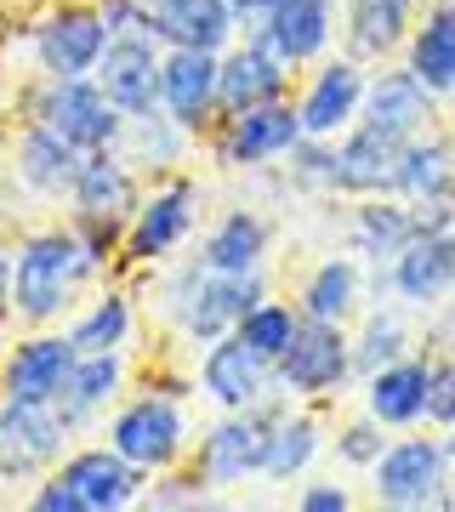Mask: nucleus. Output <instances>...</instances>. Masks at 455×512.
<instances>
[{
  "label": "nucleus",
  "mask_w": 455,
  "mask_h": 512,
  "mask_svg": "<svg viewBox=\"0 0 455 512\" xmlns=\"http://www.w3.org/2000/svg\"><path fill=\"white\" fill-rule=\"evenodd\" d=\"M291 404L285 387H273L268 399H256L251 410H222L211 427L194 444V473L211 484V490H234V484H251L262 473V444H268V421Z\"/></svg>",
  "instance_id": "20e7f679"
},
{
  "label": "nucleus",
  "mask_w": 455,
  "mask_h": 512,
  "mask_svg": "<svg viewBox=\"0 0 455 512\" xmlns=\"http://www.w3.org/2000/svg\"><path fill=\"white\" fill-rule=\"evenodd\" d=\"M359 126H370V131H382V137H393V143H404V137L438 126V97L427 92L404 63H387V69L364 74Z\"/></svg>",
  "instance_id": "4468645a"
},
{
  "label": "nucleus",
  "mask_w": 455,
  "mask_h": 512,
  "mask_svg": "<svg viewBox=\"0 0 455 512\" xmlns=\"http://www.w3.org/2000/svg\"><path fill=\"white\" fill-rule=\"evenodd\" d=\"M364 296H370V279H364L359 256H325V262H313L308 279H302L296 313H302V319H325V325H347V319L364 308Z\"/></svg>",
  "instance_id": "c756f323"
},
{
  "label": "nucleus",
  "mask_w": 455,
  "mask_h": 512,
  "mask_svg": "<svg viewBox=\"0 0 455 512\" xmlns=\"http://www.w3.org/2000/svg\"><path fill=\"white\" fill-rule=\"evenodd\" d=\"M74 427L57 416V404L40 399H0V484L46 478L69 456Z\"/></svg>",
  "instance_id": "1a4fd4ad"
},
{
  "label": "nucleus",
  "mask_w": 455,
  "mask_h": 512,
  "mask_svg": "<svg viewBox=\"0 0 455 512\" xmlns=\"http://www.w3.org/2000/svg\"><path fill=\"white\" fill-rule=\"evenodd\" d=\"M103 46H109V18L97 0H57L29 23V52H35L40 74H52V80L91 74Z\"/></svg>",
  "instance_id": "6e6552de"
},
{
  "label": "nucleus",
  "mask_w": 455,
  "mask_h": 512,
  "mask_svg": "<svg viewBox=\"0 0 455 512\" xmlns=\"http://www.w3.org/2000/svg\"><path fill=\"white\" fill-rule=\"evenodd\" d=\"M268 268H256V274H211L200 256L177 268V274L165 279V296L160 308L165 319L182 330V336H194V342H211L222 330L239 325V313L251 308L256 296H268Z\"/></svg>",
  "instance_id": "7ed1b4c3"
},
{
  "label": "nucleus",
  "mask_w": 455,
  "mask_h": 512,
  "mask_svg": "<svg viewBox=\"0 0 455 512\" xmlns=\"http://www.w3.org/2000/svg\"><path fill=\"white\" fill-rule=\"evenodd\" d=\"M399 57H404V69L416 74L438 103L450 97V86H455V6H450V0L421 6Z\"/></svg>",
  "instance_id": "cd10ccee"
},
{
  "label": "nucleus",
  "mask_w": 455,
  "mask_h": 512,
  "mask_svg": "<svg viewBox=\"0 0 455 512\" xmlns=\"http://www.w3.org/2000/svg\"><path fill=\"white\" fill-rule=\"evenodd\" d=\"M319 450H325V421L313 416V410L285 404V410L268 421L262 473H256V478H268V484H291V478H302L313 461H319Z\"/></svg>",
  "instance_id": "473e14b6"
},
{
  "label": "nucleus",
  "mask_w": 455,
  "mask_h": 512,
  "mask_svg": "<svg viewBox=\"0 0 455 512\" xmlns=\"http://www.w3.org/2000/svg\"><path fill=\"white\" fill-rule=\"evenodd\" d=\"M370 473V501L387 512H450L455 490H450V461H444V439L404 427L399 439L382 444V456L364 467Z\"/></svg>",
  "instance_id": "f03ea898"
},
{
  "label": "nucleus",
  "mask_w": 455,
  "mask_h": 512,
  "mask_svg": "<svg viewBox=\"0 0 455 512\" xmlns=\"http://www.w3.org/2000/svg\"><path fill=\"white\" fill-rule=\"evenodd\" d=\"M444 188H455V137L438 131V126L404 137L399 154H393L387 194H393V200H433Z\"/></svg>",
  "instance_id": "c85d7f7f"
},
{
  "label": "nucleus",
  "mask_w": 455,
  "mask_h": 512,
  "mask_svg": "<svg viewBox=\"0 0 455 512\" xmlns=\"http://www.w3.org/2000/svg\"><path fill=\"white\" fill-rule=\"evenodd\" d=\"M245 35L285 57L291 69H308L336 46V6L330 0H273L256 23H239Z\"/></svg>",
  "instance_id": "a211bd4d"
},
{
  "label": "nucleus",
  "mask_w": 455,
  "mask_h": 512,
  "mask_svg": "<svg viewBox=\"0 0 455 512\" xmlns=\"http://www.w3.org/2000/svg\"><path fill=\"white\" fill-rule=\"evenodd\" d=\"M273 382L291 399H325L353 387V353H347V325H325V319H302L291 336V348L273 359Z\"/></svg>",
  "instance_id": "f8f14e48"
},
{
  "label": "nucleus",
  "mask_w": 455,
  "mask_h": 512,
  "mask_svg": "<svg viewBox=\"0 0 455 512\" xmlns=\"http://www.w3.org/2000/svg\"><path fill=\"white\" fill-rule=\"evenodd\" d=\"M194 382H200V393L217 404V410H251L256 399H268L273 387H279L273 382V365L262 359V353L245 348L234 330H222V336L205 342Z\"/></svg>",
  "instance_id": "6ab92c4d"
},
{
  "label": "nucleus",
  "mask_w": 455,
  "mask_h": 512,
  "mask_svg": "<svg viewBox=\"0 0 455 512\" xmlns=\"http://www.w3.org/2000/svg\"><path fill=\"white\" fill-rule=\"evenodd\" d=\"M370 296H393L404 308H438L455 296V228L416 234L410 245L387 256L382 268H370Z\"/></svg>",
  "instance_id": "0eeeda50"
},
{
  "label": "nucleus",
  "mask_w": 455,
  "mask_h": 512,
  "mask_svg": "<svg viewBox=\"0 0 455 512\" xmlns=\"http://www.w3.org/2000/svg\"><path fill=\"white\" fill-rule=\"evenodd\" d=\"M148 35L160 46H194V52H222L239 35V18L228 0H148Z\"/></svg>",
  "instance_id": "393cba45"
},
{
  "label": "nucleus",
  "mask_w": 455,
  "mask_h": 512,
  "mask_svg": "<svg viewBox=\"0 0 455 512\" xmlns=\"http://www.w3.org/2000/svg\"><path fill=\"white\" fill-rule=\"evenodd\" d=\"M296 325H302V313H296V302L291 296H256L251 308L239 313V325H234V336L245 342L251 353H262V359H279V353L291 348V336H296Z\"/></svg>",
  "instance_id": "4c0bfd02"
},
{
  "label": "nucleus",
  "mask_w": 455,
  "mask_h": 512,
  "mask_svg": "<svg viewBox=\"0 0 455 512\" xmlns=\"http://www.w3.org/2000/svg\"><path fill=\"white\" fill-rule=\"evenodd\" d=\"M279 165L296 194H336V137H302Z\"/></svg>",
  "instance_id": "58836bf2"
},
{
  "label": "nucleus",
  "mask_w": 455,
  "mask_h": 512,
  "mask_svg": "<svg viewBox=\"0 0 455 512\" xmlns=\"http://www.w3.org/2000/svg\"><path fill=\"white\" fill-rule=\"evenodd\" d=\"M438 439H444V461H450V473H455V427L450 433H438Z\"/></svg>",
  "instance_id": "de8ad7c7"
},
{
  "label": "nucleus",
  "mask_w": 455,
  "mask_h": 512,
  "mask_svg": "<svg viewBox=\"0 0 455 512\" xmlns=\"http://www.w3.org/2000/svg\"><path fill=\"white\" fill-rule=\"evenodd\" d=\"M29 507H35V512H86V507H80V495H74L57 473H52V478H35V495H29Z\"/></svg>",
  "instance_id": "c03bdc74"
},
{
  "label": "nucleus",
  "mask_w": 455,
  "mask_h": 512,
  "mask_svg": "<svg viewBox=\"0 0 455 512\" xmlns=\"http://www.w3.org/2000/svg\"><path fill=\"white\" fill-rule=\"evenodd\" d=\"M160 114L177 120L188 137L222 120L217 103V52H194V46H165L160 52Z\"/></svg>",
  "instance_id": "ddd939ff"
},
{
  "label": "nucleus",
  "mask_w": 455,
  "mask_h": 512,
  "mask_svg": "<svg viewBox=\"0 0 455 512\" xmlns=\"http://www.w3.org/2000/svg\"><path fill=\"white\" fill-rule=\"evenodd\" d=\"M80 348L69 342V330H52L40 325L29 330L18 348L0 353V399H40V404H57L63 382H69Z\"/></svg>",
  "instance_id": "2eb2a0df"
},
{
  "label": "nucleus",
  "mask_w": 455,
  "mask_h": 512,
  "mask_svg": "<svg viewBox=\"0 0 455 512\" xmlns=\"http://www.w3.org/2000/svg\"><path fill=\"white\" fill-rule=\"evenodd\" d=\"M291 92V63L262 46L256 35L239 29L228 46L217 52V103L222 114H239V109H256V103H273V97Z\"/></svg>",
  "instance_id": "dca6fc26"
},
{
  "label": "nucleus",
  "mask_w": 455,
  "mask_h": 512,
  "mask_svg": "<svg viewBox=\"0 0 455 512\" xmlns=\"http://www.w3.org/2000/svg\"><path fill=\"white\" fill-rule=\"evenodd\" d=\"M421 348L416 342V308H404V302H370L359 319V330L347 336V353H353V382H364L370 370L393 365L399 353Z\"/></svg>",
  "instance_id": "2f4dec72"
},
{
  "label": "nucleus",
  "mask_w": 455,
  "mask_h": 512,
  "mask_svg": "<svg viewBox=\"0 0 455 512\" xmlns=\"http://www.w3.org/2000/svg\"><path fill=\"white\" fill-rule=\"evenodd\" d=\"M308 80L302 92L291 97L296 120H302V137H336L359 120V97H364V63L353 57H319L308 63Z\"/></svg>",
  "instance_id": "aec40b11"
},
{
  "label": "nucleus",
  "mask_w": 455,
  "mask_h": 512,
  "mask_svg": "<svg viewBox=\"0 0 455 512\" xmlns=\"http://www.w3.org/2000/svg\"><path fill=\"white\" fill-rule=\"evenodd\" d=\"M160 52L165 46L154 35H109V46L97 57L91 80L103 86V97H109L126 120L131 114L160 109Z\"/></svg>",
  "instance_id": "f3484780"
},
{
  "label": "nucleus",
  "mask_w": 455,
  "mask_h": 512,
  "mask_svg": "<svg viewBox=\"0 0 455 512\" xmlns=\"http://www.w3.org/2000/svg\"><path fill=\"white\" fill-rule=\"evenodd\" d=\"M444 103H450V109H455V86H450V97H444Z\"/></svg>",
  "instance_id": "09e8293b"
},
{
  "label": "nucleus",
  "mask_w": 455,
  "mask_h": 512,
  "mask_svg": "<svg viewBox=\"0 0 455 512\" xmlns=\"http://www.w3.org/2000/svg\"><path fill=\"white\" fill-rule=\"evenodd\" d=\"M69 205L86 211V217H131V205H137V171L114 148L80 154V171H74V183H69Z\"/></svg>",
  "instance_id": "f704fd0d"
},
{
  "label": "nucleus",
  "mask_w": 455,
  "mask_h": 512,
  "mask_svg": "<svg viewBox=\"0 0 455 512\" xmlns=\"http://www.w3.org/2000/svg\"><path fill=\"white\" fill-rule=\"evenodd\" d=\"M194 217H200V183L188 171L182 177L171 171L154 194H143L131 205L126 234H120V256L126 262H165L182 239L194 234Z\"/></svg>",
  "instance_id": "9b49d317"
},
{
  "label": "nucleus",
  "mask_w": 455,
  "mask_h": 512,
  "mask_svg": "<svg viewBox=\"0 0 455 512\" xmlns=\"http://www.w3.org/2000/svg\"><path fill=\"white\" fill-rule=\"evenodd\" d=\"M188 131L177 126V120H165L160 109H148V114H131L126 126H120V137H114V154L143 177V171H177L182 165V154H188Z\"/></svg>",
  "instance_id": "c9c22d12"
},
{
  "label": "nucleus",
  "mask_w": 455,
  "mask_h": 512,
  "mask_svg": "<svg viewBox=\"0 0 455 512\" xmlns=\"http://www.w3.org/2000/svg\"><path fill=\"white\" fill-rule=\"evenodd\" d=\"M421 0H342V57L353 63H393L410 40Z\"/></svg>",
  "instance_id": "b1692460"
},
{
  "label": "nucleus",
  "mask_w": 455,
  "mask_h": 512,
  "mask_svg": "<svg viewBox=\"0 0 455 512\" xmlns=\"http://www.w3.org/2000/svg\"><path fill=\"white\" fill-rule=\"evenodd\" d=\"M228 6H234V18H239V23H256V18H262V12L273 6V0H228Z\"/></svg>",
  "instance_id": "49530a36"
},
{
  "label": "nucleus",
  "mask_w": 455,
  "mask_h": 512,
  "mask_svg": "<svg viewBox=\"0 0 455 512\" xmlns=\"http://www.w3.org/2000/svg\"><path fill=\"white\" fill-rule=\"evenodd\" d=\"M154 478V473H148ZM143 501L160 512H177V507H217V495H211V484H205L200 473H171L165 467L154 484H143Z\"/></svg>",
  "instance_id": "ea45409f"
},
{
  "label": "nucleus",
  "mask_w": 455,
  "mask_h": 512,
  "mask_svg": "<svg viewBox=\"0 0 455 512\" xmlns=\"http://www.w3.org/2000/svg\"><path fill=\"white\" fill-rule=\"evenodd\" d=\"M427 382H433V353L410 348L399 353L393 365L370 370L364 376V416L382 421L387 433H404V427H427Z\"/></svg>",
  "instance_id": "4be33fe9"
},
{
  "label": "nucleus",
  "mask_w": 455,
  "mask_h": 512,
  "mask_svg": "<svg viewBox=\"0 0 455 512\" xmlns=\"http://www.w3.org/2000/svg\"><path fill=\"white\" fill-rule=\"evenodd\" d=\"M268 251H273V222L251 205H228L211 234L200 239V262L211 274H256L268 268Z\"/></svg>",
  "instance_id": "a878e982"
},
{
  "label": "nucleus",
  "mask_w": 455,
  "mask_h": 512,
  "mask_svg": "<svg viewBox=\"0 0 455 512\" xmlns=\"http://www.w3.org/2000/svg\"><path fill=\"white\" fill-rule=\"evenodd\" d=\"M427 427L450 433L455 427V353L433 359V382H427Z\"/></svg>",
  "instance_id": "79ce46f5"
},
{
  "label": "nucleus",
  "mask_w": 455,
  "mask_h": 512,
  "mask_svg": "<svg viewBox=\"0 0 455 512\" xmlns=\"http://www.w3.org/2000/svg\"><path fill=\"white\" fill-rule=\"evenodd\" d=\"M109 262L91 256V245L74 234V222L63 228H29L12 251V313H18L29 330L52 325L80 302L91 279L103 274Z\"/></svg>",
  "instance_id": "f257e3e1"
},
{
  "label": "nucleus",
  "mask_w": 455,
  "mask_h": 512,
  "mask_svg": "<svg viewBox=\"0 0 455 512\" xmlns=\"http://www.w3.org/2000/svg\"><path fill=\"white\" fill-rule=\"evenodd\" d=\"M12 313V251L0 245V319Z\"/></svg>",
  "instance_id": "a18cd8bd"
},
{
  "label": "nucleus",
  "mask_w": 455,
  "mask_h": 512,
  "mask_svg": "<svg viewBox=\"0 0 455 512\" xmlns=\"http://www.w3.org/2000/svg\"><path fill=\"white\" fill-rule=\"evenodd\" d=\"M131 365H126V348H109V353H80L69 370V382L57 393V416L69 421L74 433L86 427L91 416H103L114 399H120V387H126Z\"/></svg>",
  "instance_id": "7c9ffc66"
},
{
  "label": "nucleus",
  "mask_w": 455,
  "mask_h": 512,
  "mask_svg": "<svg viewBox=\"0 0 455 512\" xmlns=\"http://www.w3.org/2000/svg\"><path fill=\"white\" fill-rule=\"evenodd\" d=\"M109 444L137 473H165L188 450V410H182L177 393H137L114 410Z\"/></svg>",
  "instance_id": "423d86ee"
},
{
  "label": "nucleus",
  "mask_w": 455,
  "mask_h": 512,
  "mask_svg": "<svg viewBox=\"0 0 455 512\" xmlns=\"http://www.w3.org/2000/svg\"><path fill=\"white\" fill-rule=\"evenodd\" d=\"M393 154L399 143L382 137L370 126H353L336 131V194L342 200H359V194H387V177H393Z\"/></svg>",
  "instance_id": "72a5a7b5"
},
{
  "label": "nucleus",
  "mask_w": 455,
  "mask_h": 512,
  "mask_svg": "<svg viewBox=\"0 0 455 512\" xmlns=\"http://www.w3.org/2000/svg\"><path fill=\"white\" fill-rule=\"evenodd\" d=\"M382 444H387V427L382 421H370V416H353L342 427V433H336V439H330V450H336V461H342V467H370V461L382 456Z\"/></svg>",
  "instance_id": "a19ab883"
},
{
  "label": "nucleus",
  "mask_w": 455,
  "mask_h": 512,
  "mask_svg": "<svg viewBox=\"0 0 455 512\" xmlns=\"http://www.w3.org/2000/svg\"><path fill=\"white\" fill-rule=\"evenodd\" d=\"M330 6H336V0H330Z\"/></svg>",
  "instance_id": "603ef678"
},
{
  "label": "nucleus",
  "mask_w": 455,
  "mask_h": 512,
  "mask_svg": "<svg viewBox=\"0 0 455 512\" xmlns=\"http://www.w3.org/2000/svg\"><path fill=\"white\" fill-rule=\"evenodd\" d=\"M131 330H137V308H131V296L126 291H109V296H97V302H86V308L74 313L69 342L80 353H109V348H126Z\"/></svg>",
  "instance_id": "e433bc0d"
},
{
  "label": "nucleus",
  "mask_w": 455,
  "mask_h": 512,
  "mask_svg": "<svg viewBox=\"0 0 455 512\" xmlns=\"http://www.w3.org/2000/svg\"><path fill=\"white\" fill-rule=\"evenodd\" d=\"M205 143H211L217 165L262 171V165H279L296 143H302V120H296L291 97H273V103H256V109L222 114L217 126L205 131Z\"/></svg>",
  "instance_id": "9d476101"
},
{
  "label": "nucleus",
  "mask_w": 455,
  "mask_h": 512,
  "mask_svg": "<svg viewBox=\"0 0 455 512\" xmlns=\"http://www.w3.org/2000/svg\"><path fill=\"white\" fill-rule=\"evenodd\" d=\"M0 353H6V336H0Z\"/></svg>",
  "instance_id": "8fccbe9b"
},
{
  "label": "nucleus",
  "mask_w": 455,
  "mask_h": 512,
  "mask_svg": "<svg viewBox=\"0 0 455 512\" xmlns=\"http://www.w3.org/2000/svg\"><path fill=\"white\" fill-rule=\"evenodd\" d=\"M29 120L52 126L57 137L74 143L80 154L114 148V137L126 126V114L103 97V86H97L91 74H69V80H52V74H46L35 92H29Z\"/></svg>",
  "instance_id": "39448f33"
},
{
  "label": "nucleus",
  "mask_w": 455,
  "mask_h": 512,
  "mask_svg": "<svg viewBox=\"0 0 455 512\" xmlns=\"http://www.w3.org/2000/svg\"><path fill=\"white\" fill-rule=\"evenodd\" d=\"M416 239V211H410V200H393V194H359L353 200V211H347V245L364 262V274L370 268H382L387 256L399 251V245H410Z\"/></svg>",
  "instance_id": "bb28decb"
},
{
  "label": "nucleus",
  "mask_w": 455,
  "mask_h": 512,
  "mask_svg": "<svg viewBox=\"0 0 455 512\" xmlns=\"http://www.w3.org/2000/svg\"><path fill=\"white\" fill-rule=\"evenodd\" d=\"M137 6H148V0H137Z\"/></svg>",
  "instance_id": "3c124183"
},
{
  "label": "nucleus",
  "mask_w": 455,
  "mask_h": 512,
  "mask_svg": "<svg viewBox=\"0 0 455 512\" xmlns=\"http://www.w3.org/2000/svg\"><path fill=\"white\" fill-rule=\"evenodd\" d=\"M80 171V148L63 143L52 126L40 120H23L18 137H12V183L29 194V200H69V183Z\"/></svg>",
  "instance_id": "5701e85b"
},
{
  "label": "nucleus",
  "mask_w": 455,
  "mask_h": 512,
  "mask_svg": "<svg viewBox=\"0 0 455 512\" xmlns=\"http://www.w3.org/2000/svg\"><path fill=\"white\" fill-rule=\"evenodd\" d=\"M296 507L302 512H353V490L336 484V478H313L308 490L296 495Z\"/></svg>",
  "instance_id": "37998d69"
},
{
  "label": "nucleus",
  "mask_w": 455,
  "mask_h": 512,
  "mask_svg": "<svg viewBox=\"0 0 455 512\" xmlns=\"http://www.w3.org/2000/svg\"><path fill=\"white\" fill-rule=\"evenodd\" d=\"M74 495H80V507L86 512H126L143 501V484L148 473H137L114 444H86V450H69V456L52 467Z\"/></svg>",
  "instance_id": "412c9836"
}]
</instances>
